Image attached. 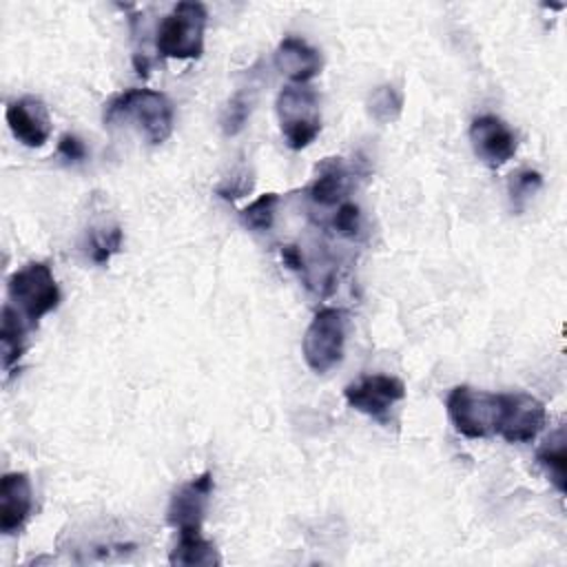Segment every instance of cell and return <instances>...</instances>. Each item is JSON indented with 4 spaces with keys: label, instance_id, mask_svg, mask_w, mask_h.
<instances>
[{
    "label": "cell",
    "instance_id": "cell-1",
    "mask_svg": "<svg viewBox=\"0 0 567 567\" xmlns=\"http://www.w3.org/2000/svg\"><path fill=\"white\" fill-rule=\"evenodd\" d=\"M104 122H133L148 144H162L173 133L175 111L171 100L153 89H126L104 109Z\"/></svg>",
    "mask_w": 567,
    "mask_h": 567
},
{
    "label": "cell",
    "instance_id": "cell-2",
    "mask_svg": "<svg viewBox=\"0 0 567 567\" xmlns=\"http://www.w3.org/2000/svg\"><path fill=\"white\" fill-rule=\"evenodd\" d=\"M208 11L202 2H177L157 27L155 49L171 60H193L204 53Z\"/></svg>",
    "mask_w": 567,
    "mask_h": 567
},
{
    "label": "cell",
    "instance_id": "cell-3",
    "mask_svg": "<svg viewBox=\"0 0 567 567\" xmlns=\"http://www.w3.org/2000/svg\"><path fill=\"white\" fill-rule=\"evenodd\" d=\"M9 303L27 319L29 326H35L44 315L58 308L60 288L51 268L42 261H31L16 270L7 281Z\"/></svg>",
    "mask_w": 567,
    "mask_h": 567
},
{
    "label": "cell",
    "instance_id": "cell-4",
    "mask_svg": "<svg viewBox=\"0 0 567 567\" xmlns=\"http://www.w3.org/2000/svg\"><path fill=\"white\" fill-rule=\"evenodd\" d=\"M277 117L286 144L292 151L310 146L321 131L319 95L306 84H288L277 97Z\"/></svg>",
    "mask_w": 567,
    "mask_h": 567
},
{
    "label": "cell",
    "instance_id": "cell-5",
    "mask_svg": "<svg viewBox=\"0 0 567 567\" xmlns=\"http://www.w3.org/2000/svg\"><path fill=\"white\" fill-rule=\"evenodd\" d=\"M348 334V317L341 308H321L306 328L301 350L308 368L326 374L343 359Z\"/></svg>",
    "mask_w": 567,
    "mask_h": 567
},
{
    "label": "cell",
    "instance_id": "cell-6",
    "mask_svg": "<svg viewBox=\"0 0 567 567\" xmlns=\"http://www.w3.org/2000/svg\"><path fill=\"white\" fill-rule=\"evenodd\" d=\"M547 423L543 401L527 392H498L496 394V423L494 434L507 443L534 441Z\"/></svg>",
    "mask_w": 567,
    "mask_h": 567
},
{
    "label": "cell",
    "instance_id": "cell-7",
    "mask_svg": "<svg viewBox=\"0 0 567 567\" xmlns=\"http://www.w3.org/2000/svg\"><path fill=\"white\" fill-rule=\"evenodd\" d=\"M447 419L454 430L467 439H485L494 434L496 394L470 385H456L445 399Z\"/></svg>",
    "mask_w": 567,
    "mask_h": 567
},
{
    "label": "cell",
    "instance_id": "cell-8",
    "mask_svg": "<svg viewBox=\"0 0 567 567\" xmlns=\"http://www.w3.org/2000/svg\"><path fill=\"white\" fill-rule=\"evenodd\" d=\"M350 408L377 421H385L394 403L403 401L405 385L392 374H363L343 388Z\"/></svg>",
    "mask_w": 567,
    "mask_h": 567
},
{
    "label": "cell",
    "instance_id": "cell-9",
    "mask_svg": "<svg viewBox=\"0 0 567 567\" xmlns=\"http://www.w3.org/2000/svg\"><path fill=\"white\" fill-rule=\"evenodd\" d=\"M213 474L202 472L199 476L190 478L188 483L179 485L168 503L166 520L173 525L179 534L184 532H202V523L210 503L213 494Z\"/></svg>",
    "mask_w": 567,
    "mask_h": 567
},
{
    "label": "cell",
    "instance_id": "cell-10",
    "mask_svg": "<svg viewBox=\"0 0 567 567\" xmlns=\"http://www.w3.org/2000/svg\"><path fill=\"white\" fill-rule=\"evenodd\" d=\"M470 142L481 162L487 166H503L516 153L514 131L496 115H478L470 124Z\"/></svg>",
    "mask_w": 567,
    "mask_h": 567
},
{
    "label": "cell",
    "instance_id": "cell-11",
    "mask_svg": "<svg viewBox=\"0 0 567 567\" xmlns=\"http://www.w3.org/2000/svg\"><path fill=\"white\" fill-rule=\"evenodd\" d=\"M4 117L13 137L24 146H42L51 135V117L40 97L24 95L20 100L9 102Z\"/></svg>",
    "mask_w": 567,
    "mask_h": 567
},
{
    "label": "cell",
    "instance_id": "cell-12",
    "mask_svg": "<svg viewBox=\"0 0 567 567\" xmlns=\"http://www.w3.org/2000/svg\"><path fill=\"white\" fill-rule=\"evenodd\" d=\"M33 509L31 481L24 472H9L0 478V532L16 534Z\"/></svg>",
    "mask_w": 567,
    "mask_h": 567
},
{
    "label": "cell",
    "instance_id": "cell-13",
    "mask_svg": "<svg viewBox=\"0 0 567 567\" xmlns=\"http://www.w3.org/2000/svg\"><path fill=\"white\" fill-rule=\"evenodd\" d=\"M275 66L292 84H306L321 71V55L297 35H286L275 49Z\"/></svg>",
    "mask_w": 567,
    "mask_h": 567
},
{
    "label": "cell",
    "instance_id": "cell-14",
    "mask_svg": "<svg viewBox=\"0 0 567 567\" xmlns=\"http://www.w3.org/2000/svg\"><path fill=\"white\" fill-rule=\"evenodd\" d=\"M350 186V173L341 157H326L317 166V175L308 188V195L319 206H334L339 204Z\"/></svg>",
    "mask_w": 567,
    "mask_h": 567
},
{
    "label": "cell",
    "instance_id": "cell-15",
    "mask_svg": "<svg viewBox=\"0 0 567 567\" xmlns=\"http://www.w3.org/2000/svg\"><path fill=\"white\" fill-rule=\"evenodd\" d=\"M536 461L549 476L551 485L560 494H565L567 492V436L563 425L543 441V445L536 452Z\"/></svg>",
    "mask_w": 567,
    "mask_h": 567
},
{
    "label": "cell",
    "instance_id": "cell-16",
    "mask_svg": "<svg viewBox=\"0 0 567 567\" xmlns=\"http://www.w3.org/2000/svg\"><path fill=\"white\" fill-rule=\"evenodd\" d=\"M168 560L171 565H184V567H213L221 563L217 547L210 540H206L202 532L179 534V540L171 551Z\"/></svg>",
    "mask_w": 567,
    "mask_h": 567
},
{
    "label": "cell",
    "instance_id": "cell-17",
    "mask_svg": "<svg viewBox=\"0 0 567 567\" xmlns=\"http://www.w3.org/2000/svg\"><path fill=\"white\" fill-rule=\"evenodd\" d=\"M27 328H31L27 323V319L18 312L16 306H11L7 301L2 306V315H0V343H2V365H4V370H11V365L18 363V359L22 357Z\"/></svg>",
    "mask_w": 567,
    "mask_h": 567
},
{
    "label": "cell",
    "instance_id": "cell-18",
    "mask_svg": "<svg viewBox=\"0 0 567 567\" xmlns=\"http://www.w3.org/2000/svg\"><path fill=\"white\" fill-rule=\"evenodd\" d=\"M403 111V93L394 84L377 86L368 97V113L379 124L394 122Z\"/></svg>",
    "mask_w": 567,
    "mask_h": 567
},
{
    "label": "cell",
    "instance_id": "cell-19",
    "mask_svg": "<svg viewBox=\"0 0 567 567\" xmlns=\"http://www.w3.org/2000/svg\"><path fill=\"white\" fill-rule=\"evenodd\" d=\"M277 204H279V195L277 193H266L259 195L255 202H250L239 215L246 228L264 233L270 230L275 224V213H277Z\"/></svg>",
    "mask_w": 567,
    "mask_h": 567
},
{
    "label": "cell",
    "instance_id": "cell-20",
    "mask_svg": "<svg viewBox=\"0 0 567 567\" xmlns=\"http://www.w3.org/2000/svg\"><path fill=\"white\" fill-rule=\"evenodd\" d=\"M543 186V175L534 168H520L516 173L509 175L507 182V193L512 199V206L516 210H520L525 206V202Z\"/></svg>",
    "mask_w": 567,
    "mask_h": 567
},
{
    "label": "cell",
    "instance_id": "cell-21",
    "mask_svg": "<svg viewBox=\"0 0 567 567\" xmlns=\"http://www.w3.org/2000/svg\"><path fill=\"white\" fill-rule=\"evenodd\" d=\"M122 246V230L120 226H113L111 230L95 233L91 239V259L95 264H104L111 259L113 252H117Z\"/></svg>",
    "mask_w": 567,
    "mask_h": 567
},
{
    "label": "cell",
    "instance_id": "cell-22",
    "mask_svg": "<svg viewBox=\"0 0 567 567\" xmlns=\"http://www.w3.org/2000/svg\"><path fill=\"white\" fill-rule=\"evenodd\" d=\"M332 226L334 230L341 235V237H348V239H354L361 230V210L357 204H341L332 217Z\"/></svg>",
    "mask_w": 567,
    "mask_h": 567
},
{
    "label": "cell",
    "instance_id": "cell-23",
    "mask_svg": "<svg viewBox=\"0 0 567 567\" xmlns=\"http://www.w3.org/2000/svg\"><path fill=\"white\" fill-rule=\"evenodd\" d=\"M248 113H250L248 102H246L241 95L233 97L230 104H228L226 111H224V117H221V128H224V133H226V135L239 133V131L244 128L246 120H248Z\"/></svg>",
    "mask_w": 567,
    "mask_h": 567
},
{
    "label": "cell",
    "instance_id": "cell-24",
    "mask_svg": "<svg viewBox=\"0 0 567 567\" xmlns=\"http://www.w3.org/2000/svg\"><path fill=\"white\" fill-rule=\"evenodd\" d=\"M58 155H62L69 162H80L86 157V146L78 135L64 133L58 142Z\"/></svg>",
    "mask_w": 567,
    "mask_h": 567
},
{
    "label": "cell",
    "instance_id": "cell-25",
    "mask_svg": "<svg viewBox=\"0 0 567 567\" xmlns=\"http://www.w3.org/2000/svg\"><path fill=\"white\" fill-rule=\"evenodd\" d=\"M252 186V179L248 175V171H239L237 175H233L224 186L217 188V193L224 197V199H237L241 197L246 190H250Z\"/></svg>",
    "mask_w": 567,
    "mask_h": 567
},
{
    "label": "cell",
    "instance_id": "cell-26",
    "mask_svg": "<svg viewBox=\"0 0 567 567\" xmlns=\"http://www.w3.org/2000/svg\"><path fill=\"white\" fill-rule=\"evenodd\" d=\"M281 259L288 268H292L297 272H306V261H303V255L297 246H292V244L281 246Z\"/></svg>",
    "mask_w": 567,
    "mask_h": 567
}]
</instances>
